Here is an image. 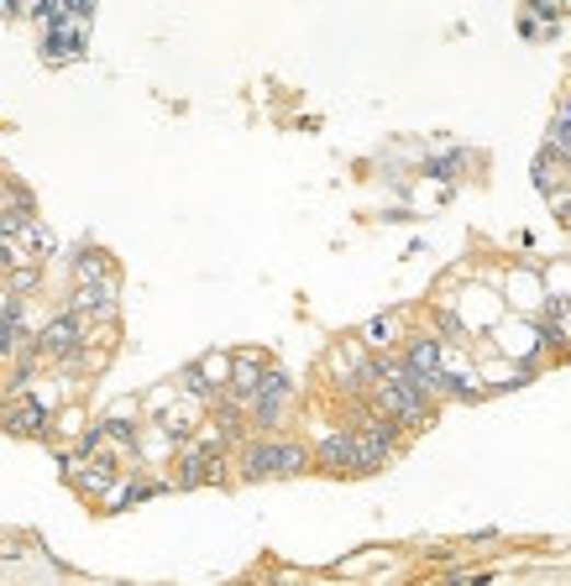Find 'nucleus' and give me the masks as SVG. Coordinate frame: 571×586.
Instances as JSON below:
<instances>
[{
  "label": "nucleus",
  "instance_id": "0eeeda50",
  "mask_svg": "<svg viewBox=\"0 0 571 586\" xmlns=\"http://www.w3.org/2000/svg\"><path fill=\"white\" fill-rule=\"evenodd\" d=\"M288 399H294V382H288L284 372H262L258 393H252V403H247V414H252V424H258V429H273V424L284 420Z\"/></svg>",
  "mask_w": 571,
  "mask_h": 586
},
{
  "label": "nucleus",
  "instance_id": "4468645a",
  "mask_svg": "<svg viewBox=\"0 0 571 586\" xmlns=\"http://www.w3.org/2000/svg\"><path fill=\"white\" fill-rule=\"evenodd\" d=\"M540 299H550V294H546V283L535 278V273H514V278H509V305L514 309L529 314V309H540Z\"/></svg>",
  "mask_w": 571,
  "mask_h": 586
},
{
  "label": "nucleus",
  "instance_id": "1a4fd4ad",
  "mask_svg": "<svg viewBox=\"0 0 571 586\" xmlns=\"http://www.w3.org/2000/svg\"><path fill=\"white\" fill-rule=\"evenodd\" d=\"M493 341H499L503 356H514V361H529V356L540 352L546 341H556V335H546L540 325H529V320H499L493 325Z\"/></svg>",
  "mask_w": 571,
  "mask_h": 586
},
{
  "label": "nucleus",
  "instance_id": "4be33fe9",
  "mask_svg": "<svg viewBox=\"0 0 571 586\" xmlns=\"http://www.w3.org/2000/svg\"><path fill=\"white\" fill-rule=\"evenodd\" d=\"M0 16H5V22H16V16H26V0H0Z\"/></svg>",
  "mask_w": 571,
  "mask_h": 586
},
{
  "label": "nucleus",
  "instance_id": "9b49d317",
  "mask_svg": "<svg viewBox=\"0 0 571 586\" xmlns=\"http://www.w3.org/2000/svg\"><path fill=\"white\" fill-rule=\"evenodd\" d=\"M168 493L163 482H152V476H126V482H116L111 493H105V514H126V508H137V503H147V497Z\"/></svg>",
  "mask_w": 571,
  "mask_h": 586
},
{
  "label": "nucleus",
  "instance_id": "412c9836",
  "mask_svg": "<svg viewBox=\"0 0 571 586\" xmlns=\"http://www.w3.org/2000/svg\"><path fill=\"white\" fill-rule=\"evenodd\" d=\"M73 22H95V0H64Z\"/></svg>",
  "mask_w": 571,
  "mask_h": 586
},
{
  "label": "nucleus",
  "instance_id": "f3484780",
  "mask_svg": "<svg viewBox=\"0 0 571 586\" xmlns=\"http://www.w3.org/2000/svg\"><path fill=\"white\" fill-rule=\"evenodd\" d=\"M467 168V152H446V158H430L425 173H435V179H456Z\"/></svg>",
  "mask_w": 571,
  "mask_h": 586
},
{
  "label": "nucleus",
  "instance_id": "2eb2a0df",
  "mask_svg": "<svg viewBox=\"0 0 571 586\" xmlns=\"http://www.w3.org/2000/svg\"><path fill=\"white\" fill-rule=\"evenodd\" d=\"M393 341H399V320L393 314H378V320L362 325V346H373V352H388Z\"/></svg>",
  "mask_w": 571,
  "mask_h": 586
},
{
  "label": "nucleus",
  "instance_id": "39448f33",
  "mask_svg": "<svg viewBox=\"0 0 571 586\" xmlns=\"http://www.w3.org/2000/svg\"><path fill=\"white\" fill-rule=\"evenodd\" d=\"M399 446V420H388V414H367L357 424V471H378L388 456Z\"/></svg>",
  "mask_w": 571,
  "mask_h": 586
},
{
  "label": "nucleus",
  "instance_id": "6ab92c4d",
  "mask_svg": "<svg viewBox=\"0 0 571 586\" xmlns=\"http://www.w3.org/2000/svg\"><path fill=\"white\" fill-rule=\"evenodd\" d=\"M5 288H11V294H26V288H37V267H16V273H11V283H5Z\"/></svg>",
  "mask_w": 571,
  "mask_h": 586
},
{
  "label": "nucleus",
  "instance_id": "9d476101",
  "mask_svg": "<svg viewBox=\"0 0 571 586\" xmlns=\"http://www.w3.org/2000/svg\"><path fill=\"white\" fill-rule=\"evenodd\" d=\"M315 461L326 471H357V429H331L315 450Z\"/></svg>",
  "mask_w": 571,
  "mask_h": 586
},
{
  "label": "nucleus",
  "instance_id": "f03ea898",
  "mask_svg": "<svg viewBox=\"0 0 571 586\" xmlns=\"http://www.w3.org/2000/svg\"><path fill=\"white\" fill-rule=\"evenodd\" d=\"M310 467V450L288 446V440H258L241 450V476L247 482H273V476H299Z\"/></svg>",
  "mask_w": 571,
  "mask_h": 586
},
{
  "label": "nucleus",
  "instance_id": "dca6fc26",
  "mask_svg": "<svg viewBox=\"0 0 571 586\" xmlns=\"http://www.w3.org/2000/svg\"><path fill=\"white\" fill-rule=\"evenodd\" d=\"M79 278H111V262H105V252L84 246V252L73 257V283H79Z\"/></svg>",
  "mask_w": 571,
  "mask_h": 586
},
{
  "label": "nucleus",
  "instance_id": "a211bd4d",
  "mask_svg": "<svg viewBox=\"0 0 571 586\" xmlns=\"http://www.w3.org/2000/svg\"><path fill=\"white\" fill-rule=\"evenodd\" d=\"M561 5H567V0H524V11H529V16H546V22H561Z\"/></svg>",
  "mask_w": 571,
  "mask_h": 586
},
{
  "label": "nucleus",
  "instance_id": "f8f14e48",
  "mask_svg": "<svg viewBox=\"0 0 571 586\" xmlns=\"http://www.w3.org/2000/svg\"><path fill=\"white\" fill-rule=\"evenodd\" d=\"M404 361L425 377V382H435V377H441V367H446V346H441L435 335H414V341H409V352H404Z\"/></svg>",
  "mask_w": 571,
  "mask_h": 586
},
{
  "label": "nucleus",
  "instance_id": "20e7f679",
  "mask_svg": "<svg viewBox=\"0 0 571 586\" xmlns=\"http://www.w3.org/2000/svg\"><path fill=\"white\" fill-rule=\"evenodd\" d=\"M116 294H121V288H116V273H111V278H79L69 288V309H73V314H84L90 325H111V320L121 314Z\"/></svg>",
  "mask_w": 571,
  "mask_h": 586
},
{
  "label": "nucleus",
  "instance_id": "ddd939ff",
  "mask_svg": "<svg viewBox=\"0 0 571 586\" xmlns=\"http://www.w3.org/2000/svg\"><path fill=\"white\" fill-rule=\"evenodd\" d=\"M258 382H262L258 356H252V352H241L237 361H231V382H226V393H231L237 403H252V393H258Z\"/></svg>",
  "mask_w": 571,
  "mask_h": 586
},
{
  "label": "nucleus",
  "instance_id": "423d86ee",
  "mask_svg": "<svg viewBox=\"0 0 571 586\" xmlns=\"http://www.w3.org/2000/svg\"><path fill=\"white\" fill-rule=\"evenodd\" d=\"M84 47H90V22H53L43 26V43H37V53H43V64H53V69H64V64H79L84 58Z\"/></svg>",
  "mask_w": 571,
  "mask_h": 586
},
{
  "label": "nucleus",
  "instance_id": "6e6552de",
  "mask_svg": "<svg viewBox=\"0 0 571 586\" xmlns=\"http://www.w3.org/2000/svg\"><path fill=\"white\" fill-rule=\"evenodd\" d=\"M32 335H37V330L26 325V299L5 288V294H0V356H5V361H11V356H26Z\"/></svg>",
  "mask_w": 571,
  "mask_h": 586
},
{
  "label": "nucleus",
  "instance_id": "aec40b11",
  "mask_svg": "<svg viewBox=\"0 0 571 586\" xmlns=\"http://www.w3.org/2000/svg\"><path fill=\"white\" fill-rule=\"evenodd\" d=\"M546 288H550V294H567V288H571V267H567V262L546 273Z\"/></svg>",
  "mask_w": 571,
  "mask_h": 586
},
{
  "label": "nucleus",
  "instance_id": "f257e3e1",
  "mask_svg": "<svg viewBox=\"0 0 571 586\" xmlns=\"http://www.w3.org/2000/svg\"><path fill=\"white\" fill-rule=\"evenodd\" d=\"M373 399H378V409L388 414V420L399 424H425L430 414V382L409 361H382L378 367V382H373Z\"/></svg>",
  "mask_w": 571,
  "mask_h": 586
},
{
  "label": "nucleus",
  "instance_id": "7ed1b4c3",
  "mask_svg": "<svg viewBox=\"0 0 571 586\" xmlns=\"http://www.w3.org/2000/svg\"><path fill=\"white\" fill-rule=\"evenodd\" d=\"M0 429L16 435V440H43L48 435V399H37L26 388H11V399L0 403Z\"/></svg>",
  "mask_w": 571,
  "mask_h": 586
}]
</instances>
